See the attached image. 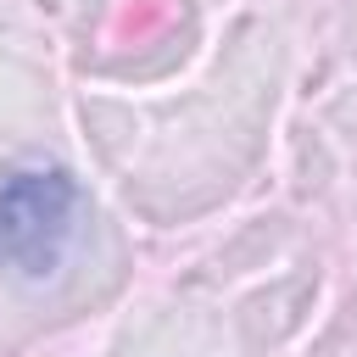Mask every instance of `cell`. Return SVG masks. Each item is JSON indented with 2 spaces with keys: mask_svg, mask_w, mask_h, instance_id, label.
<instances>
[{
  "mask_svg": "<svg viewBox=\"0 0 357 357\" xmlns=\"http://www.w3.org/2000/svg\"><path fill=\"white\" fill-rule=\"evenodd\" d=\"M78 229V184L67 173H17L0 184V268L50 279Z\"/></svg>",
  "mask_w": 357,
  "mask_h": 357,
  "instance_id": "obj_1",
  "label": "cell"
}]
</instances>
